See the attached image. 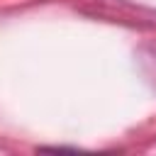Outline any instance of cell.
Masks as SVG:
<instances>
[{
  "label": "cell",
  "instance_id": "1",
  "mask_svg": "<svg viewBox=\"0 0 156 156\" xmlns=\"http://www.w3.org/2000/svg\"><path fill=\"white\" fill-rule=\"evenodd\" d=\"M141 63H144V71L146 76L151 78V83L156 85V44L141 49Z\"/></svg>",
  "mask_w": 156,
  "mask_h": 156
}]
</instances>
